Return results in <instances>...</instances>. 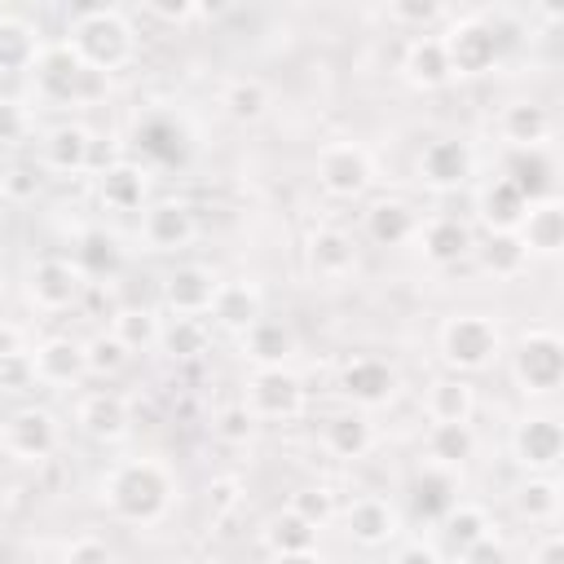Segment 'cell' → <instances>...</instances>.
<instances>
[{"label": "cell", "instance_id": "obj_1", "mask_svg": "<svg viewBox=\"0 0 564 564\" xmlns=\"http://www.w3.org/2000/svg\"><path fill=\"white\" fill-rule=\"evenodd\" d=\"M75 57L88 66V70H119L128 57H132V26L119 9H106V4H84L75 9V22H70V40Z\"/></svg>", "mask_w": 564, "mask_h": 564}, {"label": "cell", "instance_id": "obj_2", "mask_svg": "<svg viewBox=\"0 0 564 564\" xmlns=\"http://www.w3.org/2000/svg\"><path fill=\"white\" fill-rule=\"evenodd\" d=\"M106 502L128 524H154L172 502V480L159 463H123L106 476Z\"/></svg>", "mask_w": 564, "mask_h": 564}, {"label": "cell", "instance_id": "obj_3", "mask_svg": "<svg viewBox=\"0 0 564 564\" xmlns=\"http://www.w3.org/2000/svg\"><path fill=\"white\" fill-rule=\"evenodd\" d=\"M35 79H40V93L53 97V101H88V97H101L106 93V75L101 70H88L70 44H53V48H40L35 57Z\"/></svg>", "mask_w": 564, "mask_h": 564}, {"label": "cell", "instance_id": "obj_4", "mask_svg": "<svg viewBox=\"0 0 564 564\" xmlns=\"http://www.w3.org/2000/svg\"><path fill=\"white\" fill-rule=\"evenodd\" d=\"M441 357L454 370H485L498 357V326L485 313H458L441 326Z\"/></svg>", "mask_w": 564, "mask_h": 564}, {"label": "cell", "instance_id": "obj_5", "mask_svg": "<svg viewBox=\"0 0 564 564\" xmlns=\"http://www.w3.org/2000/svg\"><path fill=\"white\" fill-rule=\"evenodd\" d=\"M441 44H445V57H449L454 75H485L502 57V44H498V35H494V26L485 18H458L441 35Z\"/></svg>", "mask_w": 564, "mask_h": 564}, {"label": "cell", "instance_id": "obj_6", "mask_svg": "<svg viewBox=\"0 0 564 564\" xmlns=\"http://www.w3.org/2000/svg\"><path fill=\"white\" fill-rule=\"evenodd\" d=\"M511 370L529 392H555L564 379V339L555 330H529L511 352Z\"/></svg>", "mask_w": 564, "mask_h": 564}, {"label": "cell", "instance_id": "obj_7", "mask_svg": "<svg viewBox=\"0 0 564 564\" xmlns=\"http://www.w3.org/2000/svg\"><path fill=\"white\" fill-rule=\"evenodd\" d=\"M370 176H375V163L357 141H335L317 154V185L330 198H361Z\"/></svg>", "mask_w": 564, "mask_h": 564}, {"label": "cell", "instance_id": "obj_8", "mask_svg": "<svg viewBox=\"0 0 564 564\" xmlns=\"http://www.w3.org/2000/svg\"><path fill=\"white\" fill-rule=\"evenodd\" d=\"M242 405L251 410V419H295L304 410V383L286 366L256 370L251 383H247V401Z\"/></svg>", "mask_w": 564, "mask_h": 564}, {"label": "cell", "instance_id": "obj_9", "mask_svg": "<svg viewBox=\"0 0 564 564\" xmlns=\"http://www.w3.org/2000/svg\"><path fill=\"white\" fill-rule=\"evenodd\" d=\"M471 167H476V154H471V145L458 141V137L427 141L423 154H419V176H423V185H432V189H458V185H467Z\"/></svg>", "mask_w": 564, "mask_h": 564}, {"label": "cell", "instance_id": "obj_10", "mask_svg": "<svg viewBox=\"0 0 564 564\" xmlns=\"http://www.w3.org/2000/svg\"><path fill=\"white\" fill-rule=\"evenodd\" d=\"M4 449L26 458V463H40L57 449V419L40 405H26L18 410L9 423H4Z\"/></svg>", "mask_w": 564, "mask_h": 564}, {"label": "cell", "instance_id": "obj_11", "mask_svg": "<svg viewBox=\"0 0 564 564\" xmlns=\"http://www.w3.org/2000/svg\"><path fill=\"white\" fill-rule=\"evenodd\" d=\"M511 445H516V458L529 471H551L560 463V454H564V427L551 414H533V419H524L516 427Z\"/></svg>", "mask_w": 564, "mask_h": 564}, {"label": "cell", "instance_id": "obj_12", "mask_svg": "<svg viewBox=\"0 0 564 564\" xmlns=\"http://www.w3.org/2000/svg\"><path fill=\"white\" fill-rule=\"evenodd\" d=\"M26 291H31V300L40 304V308H70L75 300H79V291H84V273L70 264V260H40L35 269H31V278H26Z\"/></svg>", "mask_w": 564, "mask_h": 564}, {"label": "cell", "instance_id": "obj_13", "mask_svg": "<svg viewBox=\"0 0 564 564\" xmlns=\"http://www.w3.org/2000/svg\"><path fill=\"white\" fill-rule=\"evenodd\" d=\"M137 145L159 167H181L189 159V132L172 115H150L137 123Z\"/></svg>", "mask_w": 564, "mask_h": 564}, {"label": "cell", "instance_id": "obj_14", "mask_svg": "<svg viewBox=\"0 0 564 564\" xmlns=\"http://www.w3.org/2000/svg\"><path fill=\"white\" fill-rule=\"evenodd\" d=\"M216 273L203 269V264H176L167 278H163V300L172 313L189 317V313H203L212 308V295H216Z\"/></svg>", "mask_w": 564, "mask_h": 564}, {"label": "cell", "instance_id": "obj_15", "mask_svg": "<svg viewBox=\"0 0 564 564\" xmlns=\"http://www.w3.org/2000/svg\"><path fill=\"white\" fill-rule=\"evenodd\" d=\"M194 212L185 207V203H172V198H163V203H154V207H145V216H141V238L154 247V251H176V247H185L189 238H194Z\"/></svg>", "mask_w": 564, "mask_h": 564}, {"label": "cell", "instance_id": "obj_16", "mask_svg": "<svg viewBox=\"0 0 564 564\" xmlns=\"http://www.w3.org/2000/svg\"><path fill=\"white\" fill-rule=\"evenodd\" d=\"M304 260H308L313 278L339 282V278H348L357 269V247H352V238L344 229H317L308 238V247H304Z\"/></svg>", "mask_w": 564, "mask_h": 564}, {"label": "cell", "instance_id": "obj_17", "mask_svg": "<svg viewBox=\"0 0 564 564\" xmlns=\"http://www.w3.org/2000/svg\"><path fill=\"white\" fill-rule=\"evenodd\" d=\"M339 388H344V397L357 401V405H383V401L397 392V375H392V366L379 361V357H357V361L344 366Z\"/></svg>", "mask_w": 564, "mask_h": 564}, {"label": "cell", "instance_id": "obj_18", "mask_svg": "<svg viewBox=\"0 0 564 564\" xmlns=\"http://www.w3.org/2000/svg\"><path fill=\"white\" fill-rule=\"evenodd\" d=\"M516 234H520L529 256H555L564 247V207H560V198L529 203V212H524Z\"/></svg>", "mask_w": 564, "mask_h": 564}, {"label": "cell", "instance_id": "obj_19", "mask_svg": "<svg viewBox=\"0 0 564 564\" xmlns=\"http://www.w3.org/2000/svg\"><path fill=\"white\" fill-rule=\"evenodd\" d=\"M401 70H405V79H410L414 88H445V84L454 79L441 35H419V40H410Z\"/></svg>", "mask_w": 564, "mask_h": 564}, {"label": "cell", "instance_id": "obj_20", "mask_svg": "<svg viewBox=\"0 0 564 564\" xmlns=\"http://www.w3.org/2000/svg\"><path fill=\"white\" fill-rule=\"evenodd\" d=\"M242 348H247V357L256 361V370H269V366H286V357L295 352V335H291L286 322L256 317V322L242 330Z\"/></svg>", "mask_w": 564, "mask_h": 564}, {"label": "cell", "instance_id": "obj_21", "mask_svg": "<svg viewBox=\"0 0 564 564\" xmlns=\"http://www.w3.org/2000/svg\"><path fill=\"white\" fill-rule=\"evenodd\" d=\"M31 366H35V379L44 383H75L88 366H84V344H75L70 335H53L44 339L35 352H31Z\"/></svg>", "mask_w": 564, "mask_h": 564}, {"label": "cell", "instance_id": "obj_22", "mask_svg": "<svg viewBox=\"0 0 564 564\" xmlns=\"http://www.w3.org/2000/svg\"><path fill=\"white\" fill-rule=\"evenodd\" d=\"M551 176H555V167L542 150H511L507 163H502V181L516 185L524 194V203L551 198Z\"/></svg>", "mask_w": 564, "mask_h": 564}, {"label": "cell", "instance_id": "obj_23", "mask_svg": "<svg viewBox=\"0 0 564 564\" xmlns=\"http://www.w3.org/2000/svg\"><path fill=\"white\" fill-rule=\"evenodd\" d=\"M476 207H480V220H485V229H489V234H516V229H520V220H524V212H529L524 194H520L516 185H507L502 176H498V181H489V185L480 189Z\"/></svg>", "mask_w": 564, "mask_h": 564}, {"label": "cell", "instance_id": "obj_24", "mask_svg": "<svg viewBox=\"0 0 564 564\" xmlns=\"http://www.w3.org/2000/svg\"><path fill=\"white\" fill-rule=\"evenodd\" d=\"M410 507L423 516V520H445L454 507H458V480L449 476V467H427L414 476L410 485Z\"/></svg>", "mask_w": 564, "mask_h": 564}, {"label": "cell", "instance_id": "obj_25", "mask_svg": "<svg viewBox=\"0 0 564 564\" xmlns=\"http://www.w3.org/2000/svg\"><path fill=\"white\" fill-rule=\"evenodd\" d=\"M498 128H502V137L511 141V150H542V141L551 137V115H546V106H538V101H511V106L502 110Z\"/></svg>", "mask_w": 564, "mask_h": 564}, {"label": "cell", "instance_id": "obj_26", "mask_svg": "<svg viewBox=\"0 0 564 564\" xmlns=\"http://www.w3.org/2000/svg\"><path fill=\"white\" fill-rule=\"evenodd\" d=\"M97 194H101V203L110 212H137L141 198H145V172L137 163L119 159L106 172H97Z\"/></svg>", "mask_w": 564, "mask_h": 564}, {"label": "cell", "instance_id": "obj_27", "mask_svg": "<svg viewBox=\"0 0 564 564\" xmlns=\"http://www.w3.org/2000/svg\"><path fill=\"white\" fill-rule=\"evenodd\" d=\"M79 427L93 441H119L128 432V401L119 392H93V397H84Z\"/></svg>", "mask_w": 564, "mask_h": 564}, {"label": "cell", "instance_id": "obj_28", "mask_svg": "<svg viewBox=\"0 0 564 564\" xmlns=\"http://www.w3.org/2000/svg\"><path fill=\"white\" fill-rule=\"evenodd\" d=\"M352 542L361 546H383L392 533H397V511L383 502V498H357L348 502V516H344Z\"/></svg>", "mask_w": 564, "mask_h": 564}, {"label": "cell", "instance_id": "obj_29", "mask_svg": "<svg viewBox=\"0 0 564 564\" xmlns=\"http://www.w3.org/2000/svg\"><path fill=\"white\" fill-rule=\"evenodd\" d=\"M471 410H476V388L458 375H445L427 388V414L432 423H471Z\"/></svg>", "mask_w": 564, "mask_h": 564}, {"label": "cell", "instance_id": "obj_30", "mask_svg": "<svg viewBox=\"0 0 564 564\" xmlns=\"http://www.w3.org/2000/svg\"><path fill=\"white\" fill-rule=\"evenodd\" d=\"M322 441L335 458H361L370 445H375V432H370V419L357 414V410H344V414H330L326 427H322Z\"/></svg>", "mask_w": 564, "mask_h": 564}, {"label": "cell", "instance_id": "obj_31", "mask_svg": "<svg viewBox=\"0 0 564 564\" xmlns=\"http://www.w3.org/2000/svg\"><path fill=\"white\" fill-rule=\"evenodd\" d=\"M414 225L419 220H414L410 203H401V198H383V203H375L366 212V234L379 247H401L405 238H414Z\"/></svg>", "mask_w": 564, "mask_h": 564}, {"label": "cell", "instance_id": "obj_32", "mask_svg": "<svg viewBox=\"0 0 564 564\" xmlns=\"http://www.w3.org/2000/svg\"><path fill=\"white\" fill-rule=\"evenodd\" d=\"M212 317L220 326H229V330H247L256 317H264L256 286H247V282H220L216 295H212Z\"/></svg>", "mask_w": 564, "mask_h": 564}, {"label": "cell", "instance_id": "obj_33", "mask_svg": "<svg viewBox=\"0 0 564 564\" xmlns=\"http://www.w3.org/2000/svg\"><path fill=\"white\" fill-rule=\"evenodd\" d=\"M88 150H93V132L79 123H62L44 137V159L57 172H84L88 167Z\"/></svg>", "mask_w": 564, "mask_h": 564}, {"label": "cell", "instance_id": "obj_34", "mask_svg": "<svg viewBox=\"0 0 564 564\" xmlns=\"http://www.w3.org/2000/svg\"><path fill=\"white\" fill-rule=\"evenodd\" d=\"M119 264H123V251H119V238L115 234H106V229L79 234V242H75V269L84 278H110V273H119Z\"/></svg>", "mask_w": 564, "mask_h": 564}, {"label": "cell", "instance_id": "obj_35", "mask_svg": "<svg viewBox=\"0 0 564 564\" xmlns=\"http://www.w3.org/2000/svg\"><path fill=\"white\" fill-rule=\"evenodd\" d=\"M467 251H471V229H467L463 220L441 216V220H432V225L423 229V256H427L432 264H458Z\"/></svg>", "mask_w": 564, "mask_h": 564}, {"label": "cell", "instance_id": "obj_36", "mask_svg": "<svg viewBox=\"0 0 564 564\" xmlns=\"http://www.w3.org/2000/svg\"><path fill=\"white\" fill-rule=\"evenodd\" d=\"M40 57V40L22 18H0V75L31 70Z\"/></svg>", "mask_w": 564, "mask_h": 564}, {"label": "cell", "instance_id": "obj_37", "mask_svg": "<svg viewBox=\"0 0 564 564\" xmlns=\"http://www.w3.org/2000/svg\"><path fill=\"white\" fill-rule=\"evenodd\" d=\"M427 454L436 458V467H463L476 454V432L471 423H432L427 432Z\"/></svg>", "mask_w": 564, "mask_h": 564}, {"label": "cell", "instance_id": "obj_38", "mask_svg": "<svg viewBox=\"0 0 564 564\" xmlns=\"http://www.w3.org/2000/svg\"><path fill=\"white\" fill-rule=\"evenodd\" d=\"M220 106H225V115L229 119H238V123H256V119H264V110H269V88L260 84V79H229L225 84V93H220Z\"/></svg>", "mask_w": 564, "mask_h": 564}, {"label": "cell", "instance_id": "obj_39", "mask_svg": "<svg viewBox=\"0 0 564 564\" xmlns=\"http://www.w3.org/2000/svg\"><path fill=\"white\" fill-rule=\"evenodd\" d=\"M264 542L273 555H291V551H313L317 546V529L308 520H300L295 511H278L264 524Z\"/></svg>", "mask_w": 564, "mask_h": 564}, {"label": "cell", "instance_id": "obj_40", "mask_svg": "<svg viewBox=\"0 0 564 564\" xmlns=\"http://www.w3.org/2000/svg\"><path fill=\"white\" fill-rule=\"evenodd\" d=\"M480 264H485L494 278H516V273L529 264V251H524L520 234H489L485 247H480Z\"/></svg>", "mask_w": 564, "mask_h": 564}, {"label": "cell", "instance_id": "obj_41", "mask_svg": "<svg viewBox=\"0 0 564 564\" xmlns=\"http://www.w3.org/2000/svg\"><path fill=\"white\" fill-rule=\"evenodd\" d=\"M159 317L150 313V308H119L115 313V339L128 348V352H145L150 344H159Z\"/></svg>", "mask_w": 564, "mask_h": 564}, {"label": "cell", "instance_id": "obj_42", "mask_svg": "<svg viewBox=\"0 0 564 564\" xmlns=\"http://www.w3.org/2000/svg\"><path fill=\"white\" fill-rule=\"evenodd\" d=\"M516 511H520L529 524H551L555 511H560V489H555V480H546V476L524 480L520 494H516Z\"/></svg>", "mask_w": 564, "mask_h": 564}, {"label": "cell", "instance_id": "obj_43", "mask_svg": "<svg viewBox=\"0 0 564 564\" xmlns=\"http://www.w3.org/2000/svg\"><path fill=\"white\" fill-rule=\"evenodd\" d=\"M159 344H163V352L167 357H198L203 348H207V330L194 322V317H172L163 330H159Z\"/></svg>", "mask_w": 564, "mask_h": 564}, {"label": "cell", "instance_id": "obj_44", "mask_svg": "<svg viewBox=\"0 0 564 564\" xmlns=\"http://www.w3.org/2000/svg\"><path fill=\"white\" fill-rule=\"evenodd\" d=\"M441 524H445V538H449V546H454V551H463V546H471V542L489 538V529H494V524H489V516H485L480 507H463V502H458Z\"/></svg>", "mask_w": 564, "mask_h": 564}, {"label": "cell", "instance_id": "obj_45", "mask_svg": "<svg viewBox=\"0 0 564 564\" xmlns=\"http://www.w3.org/2000/svg\"><path fill=\"white\" fill-rule=\"evenodd\" d=\"M128 348L115 339V335H93L88 344H84V366L93 370V375H119L123 366H128Z\"/></svg>", "mask_w": 564, "mask_h": 564}, {"label": "cell", "instance_id": "obj_46", "mask_svg": "<svg viewBox=\"0 0 564 564\" xmlns=\"http://www.w3.org/2000/svg\"><path fill=\"white\" fill-rule=\"evenodd\" d=\"M216 436L220 441H229V445H247L251 441V432H256V419H251V410L247 405H225L220 414H216Z\"/></svg>", "mask_w": 564, "mask_h": 564}, {"label": "cell", "instance_id": "obj_47", "mask_svg": "<svg viewBox=\"0 0 564 564\" xmlns=\"http://www.w3.org/2000/svg\"><path fill=\"white\" fill-rule=\"evenodd\" d=\"M286 511H295L300 520H308L313 529H322V524L330 520L335 502H330V494H326V489H295V494H291V507H286Z\"/></svg>", "mask_w": 564, "mask_h": 564}, {"label": "cell", "instance_id": "obj_48", "mask_svg": "<svg viewBox=\"0 0 564 564\" xmlns=\"http://www.w3.org/2000/svg\"><path fill=\"white\" fill-rule=\"evenodd\" d=\"M0 185H4V194H9V198L26 203V198H35V194L44 189V176H40V167H35V163H13V167L0 176Z\"/></svg>", "mask_w": 564, "mask_h": 564}, {"label": "cell", "instance_id": "obj_49", "mask_svg": "<svg viewBox=\"0 0 564 564\" xmlns=\"http://www.w3.org/2000/svg\"><path fill=\"white\" fill-rule=\"evenodd\" d=\"M388 13H392L397 22H410V26H427V22L445 18V9H441L436 0H397Z\"/></svg>", "mask_w": 564, "mask_h": 564}, {"label": "cell", "instance_id": "obj_50", "mask_svg": "<svg viewBox=\"0 0 564 564\" xmlns=\"http://www.w3.org/2000/svg\"><path fill=\"white\" fill-rule=\"evenodd\" d=\"M458 564H507V542L489 533V538L463 546V551H458Z\"/></svg>", "mask_w": 564, "mask_h": 564}, {"label": "cell", "instance_id": "obj_51", "mask_svg": "<svg viewBox=\"0 0 564 564\" xmlns=\"http://www.w3.org/2000/svg\"><path fill=\"white\" fill-rule=\"evenodd\" d=\"M26 137V110L13 97H0V145H13Z\"/></svg>", "mask_w": 564, "mask_h": 564}, {"label": "cell", "instance_id": "obj_52", "mask_svg": "<svg viewBox=\"0 0 564 564\" xmlns=\"http://www.w3.org/2000/svg\"><path fill=\"white\" fill-rule=\"evenodd\" d=\"M31 379H35V366H31V357H26V352H18V357L0 361V388H4V392H22Z\"/></svg>", "mask_w": 564, "mask_h": 564}, {"label": "cell", "instance_id": "obj_53", "mask_svg": "<svg viewBox=\"0 0 564 564\" xmlns=\"http://www.w3.org/2000/svg\"><path fill=\"white\" fill-rule=\"evenodd\" d=\"M207 502H212V516H216V520L229 516V511L238 507V480H234V476H216V480L207 485Z\"/></svg>", "mask_w": 564, "mask_h": 564}, {"label": "cell", "instance_id": "obj_54", "mask_svg": "<svg viewBox=\"0 0 564 564\" xmlns=\"http://www.w3.org/2000/svg\"><path fill=\"white\" fill-rule=\"evenodd\" d=\"M66 564H115V555H110L106 542H97V538H79V542H70Z\"/></svg>", "mask_w": 564, "mask_h": 564}, {"label": "cell", "instance_id": "obj_55", "mask_svg": "<svg viewBox=\"0 0 564 564\" xmlns=\"http://www.w3.org/2000/svg\"><path fill=\"white\" fill-rule=\"evenodd\" d=\"M145 9H150L159 22H172V26H181V22H189V18H198V13H203V9H198V4H189V0H150Z\"/></svg>", "mask_w": 564, "mask_h": 564}, {"label": "cell", "instance_id": "obj_56", "mask_svg": "<svg viewBox=\"0 0 564 564\" xmlns=\"http://www.w3.org/2000/svg\"><path fill=\"white\" fill-rule=\"evenodd\" d=\"M533 564H564V538H560V533L542 538L538 551H533Z\"/></svg>", "mask_w": 564, "mask_h": 564}, {"label": "cell", "instance_id": "obj_57", "mask_svg": "<svg viewBox=\"0 0 564 564\" xmlns=\"http://www.w3.org/2000/svg\"><path fill=\"white\" fill-rule=\"evenodd\" d=\"M392 564H441V555L432 551V546H423V542H410V546H401L397 551V560Z\"/></svg>", "mask_w": 564, "mask_h": 564}, {"label": "cell", "instance_id": "obj_58", "mask_svg": "<svg viewBox=\"0 0 564 564\" xmlns=\"http://www.w3.org/2000/svg\"><path fill=\"white\" fill-rule=\"evenodd\" d=\"M22 348H18V330L13 326H0V361H9V357H18Z\"/></svg>", "mask_w": 564, "mask_h": 564}, {"label": "cell", "instance_id": "obj_59", "mask_svg": "<svg viewBox=\"0 0 564 564\" xmlns=\"http://www.w3.org/2000/svg\"><path fill=\"white\" fill-rule=\"evenodd\" d=\"M273 564H322L317 551H291V555H273Z\"/></svg>", "mask_w": 564, "mask_h": 564}]
</instances>
